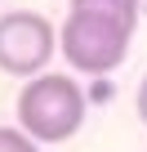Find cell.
<instances>
[{
	"label": "cell",
	"mask_w": 147,
	"mask_h": 152,
	"mask_svg": "<svg viewBox=\"0 0 147 152\" xmlns=\"http://www.w3.org/2000/svg\"><path fill=\"white\" fill-rule=\"evenodd\" d=\"M85 90L67 72H40L18 90V125L36 143H62L85 125Z\"/></svg>",
	"instance_id": "obj_1"
},
{
	"label": "cell",
	"mask_w": 147,
	"mask_h": 152,
	"mask_svg": "<svg viewBox=\"0 0 147 152\" xmlns=\"http://www.w3.org/2000/svg\"><path fill=\"white\" fill-rule=\"evenodd\" d=\"M129 36L134 27L94 9H67L62 27H58V54L67 58L71 72H89V76H107L129 58Z\"/></svg>",
	"instance_id": "obj_2"
},
{
	"label": "cell",
	"mask_w": 147,
	"mask_h": 152,
	"mask_svg": "<svg viewBox=\"0 0 147 152\" xmlns=\"http://www.w3.org/2000/svg\"><path fill=\"white\" fill-rule=\"evenodd\" d=\"M54 49H58V31L45 14L14 9L0 18V72L31 81V76H40L49 67Z\"/></svg>",
	"instance_id": "obj_3"
},
{
	"label": "cell",
	"mask_w": 147,
	"mask_h": 152,
	"mask_svg": "<svg viewBox=\"0 0 147 152\" xmlns=\"http://www.w3.org/2000/svg\"><path fill=\"white\" fill-rule=\"evenodd\" d=\"M67 9H94V14H107V18L138 27V0H67Z\"/></svg>",
	"instance_id": "obj_4"
},
{
	"label": "cell",
	"mask_w": 147,
	"mask_h": 152,
	"mask_svg": "<svg viewBox=\"0 0 147 152\" xmlns=\"http://www.w3.org/2000/svg\"><path fill=\"white\" fill-rule=\"evenodd\" d=\"M0 152H40V143L22 125H0Z\"/></svg>",
	"instance_id": "obj_5"
},
{
	"label": "cell",
	"mask_w": 147,
	"mask_h": 152,
	"mask_svg": "<svg viewBox=\"0 0 147 152\" xmlns=\"http://www.w3.org/2000/svg\"><path fill=\"white\" fill-rule=\"evenodd\" d=\"M134 107H138V121L147 125V76L138 81V94H134Z\"/></svg>",
	"instance_id": "obj_6"
}]
</instances>
